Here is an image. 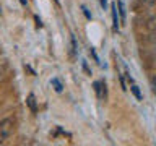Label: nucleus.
<instances>
[{"label": "nucleus", "instance_id": "1", "mask_svg": "<svg viewBox=\"0 0 156 146\" xmlns=\"http://www.w3.org/2000/svg\"><path fill=\"white\" fill-rule=\"evenodd\" d=\"M15 131V120L12 117L0 120V143H5Z\"/></svg>", "mask_w": 156, "mask_h": 146}, {"label": "nucleus", "instance_id": "2", "mask_svg": "<svg viewBox=\"0 0 156 146\" xmlns=\"http://www.w3.org/2000/svg\"><path fill=\"white\" fill-rule=\"evenodd\" d=\"M94 89H96V94L99 99H106V83L104 81H96Z\"/></svg>", "mask_w": 156, "mask_h": 146}, {"label": "nucleus", "instance_id": "3", "mask_svg": "<svg viewBox=\"0 0 156 146\" xmlns=\"http://www.w3.org/2000/svg\"><path fill=\"white\" fill-rule=\"evenodd\" d=\"M112 23H114V31L119 29V16H117V3H112Z\"/></svg>", "mask_w": 156, "mask_h": 146}, {"label": "nucleus", "instance_id": "4", "mask_svg": "<svg viewBox=\"0 0 156 146\" xmlns=\"http://www.w3.org/2000/svg\"><path fill=\"white\" fill-rule=\"evenodd\" d=\"M26 104L29 106V109H31L33 112H37V107H36V97H34V94H29V96H28Z\"/></svg>", "mask_w": 156, "mask_h": 146}, {"label": "nucleus", "instance_id": "5", "mask_svg": "<svg viewBox=\"0 0 156 146\" xmlns=\"http://www.w3.org/2000/svg\"><path fill=\"white\" fill-rule=\"evenodd\" d=\"M51 85L54 86V89H55L57 92H60V91L63 89V86H62V83H60V80H58V78H52V80H51Z\"/></svg>", "mask_w": 156, "mask_h": 146}, {"label": "nucleus", "instance_id": "6", "mask_svg": "<svg viewBox=\"0 0 156 146\" xmlns=\"http://www.w3.org/2000/svg\"><path fill=\"white\" fill-rule=\"evenodd\" d=\"M117 8H119V13H120V19H122V21H125V5H124L122 0L117 2Z\"/></svg>", "mask_w": 156, "mask_h": 146}, {"label": "nucleus", "instance_id": "7", "mask_svg": "<svg viewBox=\"0 0 156 146\" xmlns=\"http://www.w3.org/2000/svg\"><path fill=\"white\" fill-rule=\"evenodd\" d=\"M130 89H132V92H133V96L136 97V99L141 101V92H140V89H138V86H136V85H132Z\"/></svg>", "mask_w": 156, "mask_h": 146}, {"label": "nucleus", "instance_id": "8", "mask_svg": "<svg viewBox=\"0 0 156 146\" xmlns=\"http://www.w3.org/2000/svg\"><path fill=\"white\" fill-rule=\"evenodd\" d=\"M148 28L151 29V31H156V16H154V18L148 23Z\"/></svg>", "mask_w": 156, "mask_h": 146}, {"label": "nucleus", "instance_id": "9", "mask_svg": "<svg viewBox=\"0 0 156 146\" xmlns=\"http://www.w3.org/2000/svg\"><path fill=\"white\" fill-rule=\"evenodd\" d=\"M72 54H76V41H75V36H72Z\"/></svg>", "mask_w": 156, "mask_h": 146}, {"label": "nucleus", "instance_id": "10", "mask_svg": "<svg viewBox=\"0 0 156 146\" xmlns=\"http://www.w3.org/2000/svg\"><path fill=\"white\" fill-rule=\"evenodd\" d=\"M99 3H101V7L106 10V7H107V0H99Z\"/></svg>", "mask_w": 156, "mask_h": 146}, {"label": "nucleus", "instance_id": "11", "mask_svg": "<svg viewBox=\"0 0 156 146\" xmlns=\"http://www.w3.org/2000/svg\"><path fill=\"white\" fill-rule=\"evenodd\" d=\"M83 12H85V15H86V18H91V15H90V12H88V10L83 7Z\"/></svg>", "mask_w": 156, "mask_h": 146}, {"label": "nucleus", "instance_id": "12", "mask_svg": "<svg viewBox=\"0 0 156 146\" xmlns=\"http://www.w3.org/2000/svg\"><path fill=\"white\" fill-rule=\"evenodd\" d=\"M20 2H21V5H26V3H28V0H20Z\"/></svg>", "mask_w": 156, "mask_h": 146}, {"label": "nucleus", "instance_id": "13", "mask_svg": "<svg viewBox=\"0 0 156 146\" xmlns=\"http://www.w3.org/2000/svg\"><path fill=\"white\" fill-rule=\"evenodd\" d=\"M55 2H57V0H55Z\"/></svg>", "mask_w": 156, "mask_h": 146}]
</instances>
